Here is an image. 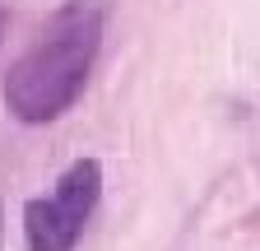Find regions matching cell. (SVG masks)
Masks as SVG:
<instances>
[{
  "instance_id": "1",
  "label": "cell",
  "mask_w": 260,
  "mask_h": 251,
  "mask_svg": "<svg viewBox=\"0 0 260 251\" xmlns=\"http://www.w3.org/2000/svg\"><path fill=\"white\" fill-rule=\"evenodd\" d=\"M98 47H103V10L84 5V0L65 5L42 28V38L10 66L5 107L28 125L56 121L60 112H70L88 84Z\"/></svg>"
},
{
  "instance_id": "2",
  "label": "cell",
  "mask_w": 260,
  "mask_h": 251,
  "mask_svg": "<svg viewBox=\"0 0 260 251\" xmlns=\"http://www.w3.org/2000/svg\"><path fill=\"white\" fill-rule=\"evenodd\" d=\"M103 196V168L98 159H75L60 172L56 191L23 205V237L32 251H75L88 214Z\"/></svg>"
},
{
  "instance_id": "3",
  "label": "cell",
  "mask_w": 260,
  "mask_h": 251,
  "mask_svg": "<svg viewBox=\"0 0 260 251\" xmlns=\"http://www.w3.org/2000/svg\"><path fill=\"white\" fill-rule=\"evenodd\" d=\"M5 33H10V14H5V5H0V42H5Z\"/></svg>"
}]
</instances>
